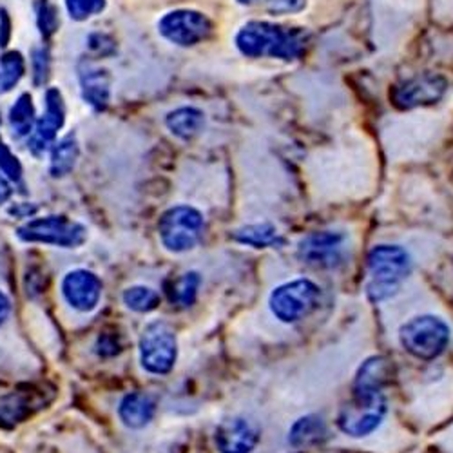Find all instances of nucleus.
Returning <instances> with one entry per match:
<instances>
[{
	"instance_id": "6ab92c4d",
	"label": "nucleus",
	"mask_w": 453,
	"mask_h": 453,
	"mask_svg": "<svg viewBox=\"0 0 453 453\" xmlns=\"http://www.w3.org/2000/svg\"><path fill=\"white\" fill-rule=\"evenodd\" d=\"M200 283H202V280L196 273H187V274H181L176 280H173L167 287L171 303L178 305L181 309L191 307L196 301Z\"/></svg>"
},
{
	"instance_id": "a878e982",
	"label": "nucleus",
	"mask_w": 453,
	"mask_h": 453,
	"mask_svg": "<svg viewBox=\"0 0 453 453\" xmlns=\"http://www.w3.org/2000/svg\"><path fill=\"white\" fill-rule=\"evenodd\" d=\"M36 20H39L41 33L44 36H51L58 27L57 8L53 4H50L48 0H41V3L36 4Z\"/></svg>"
},
{
	"instance_id": "aec40b11",
	"label": "nucleus",
	"mask_w": 453,
	"mask_h": 453,
	"mask_svg": "<svg viewBox=\"0 0 453 453\" xmlns=\"http://www.w3.org/2000/svg\"><path fill=\"white\" fill-rule=\"evenodd\" d=\"M233 238L243 245L254 247V249H265L280 243V236L276 226L271 223H256L247 225L243 229H238Z\"/></svg>"
},
{
	"instance_id": "c756f323",
	"label": "nucleus",
	"mask_w": 453,
	"mask_h": 453,
	"mask_svg": "<svg viewBox=\"0 0 453 453\" xmlns=\"http://www.w3.org/2000/svg\"><path fill=\"white\" fill-rule=\"evenodd\" d=\"M305 4V0H269L267 10L271 13H297Z\"/></svg>"
},
{
	"instance_id": "6e6552de",
	"label": "nucleus",
	"mask_w": 453,
	"mask_h": 453,
	"mask_svg": "<svg viewBox=\"0 0 453 453\" xmlns=\"http://www.w3.org/2000/svg\"><path fill=\"white\" fill-rule=\"evenodd\" d=\"M176 335L164 321L149 323L140 337V363L149 373L165 375L176 363Z\"/></svg>"
},
{
	"instance_id": "f03ea898",
	"label": "nucleus",
	"mask_w": 453,
	"mask_h": 453,
	"mask_svg": "<svg viewBox=\"0 0 453 453\" xmlns=\"http://www.w3.org/2000/svg\"><path fill=\"white\" fill-rule=\"evenodd\" d=\"M236 46L249 58L271 57L290 62L305 53L307 35L299 27L254 20L238 31Z\"/></svg>"
},
{
	"instance_id": "473e14b6",
	"label": "nucleus",
	"mask_w": 453,
	"mask_h": 453,
	"mask_svg": "<svg viewBox=\"0 0 453 453\" xmlns=\"http://www.w3.org/2000/svg\"><path fill=\"white\" fill-rule=\"evenodd\" d=\"M12 196V185L10 178L0 169V203H4Z\"/></svg>"
},
{
	"instance_id": "f704fd0d",
	"label": "nucleus",
	"mask_w": 453,
	"mask_h": 453,
	"mask_svg": "<svg viewBox=\"0 0 453 453\" xmlns=\"http://www.w3.org/2000/svg\"><path fill=\"white\" fill-rule=\"evenodd\" d=\"M238 3L242 4V6H252V4H267L269 0H238Z\"/></svg>"
},
{
	"instance_id": "423d86ee",
	"label": "nucleus",
	"mask_w": 453,
	"mask_h": 453,
	"mask_svg": "<svg viewBox=\"0 0 453 453\" xmlns=\"http://www.w3.org/2000/svg\"><path fill=\"white\" fill-rule=\"evenodd\" d=\"M160 240L171 252H187L196 247L203 233V216L188 205H178L164 212L158 223Z\"/></svg>"
},
{
	"instance_id": "9b49d317",
	"label": "nucleus",
	"mask_w": 453,
	"mask_h": 453,
	"mask_svg": "<svg viewBox=\"0 0 453 453\" xmlns=\"http://www.w3.org/2000/svg\"><path fill=\"white\" fill-rule=\"evenodd\" d=\"M345 234L334 231H321L309 234L299 242L297 256L303 263L316 269H334L343 259Z\"/></svg>"
},
{
	"instance_id": "7ed1b4c3",
	"label": "nucleus",
	"mask_w": 453,
	"mask_h": 453,
	"mask_svg": "<svg viewBox=\"0 0 453 453\" xmlns=\"http://www.w3.org/2000/svg\"><path fill=\"white\" fill-rule=\"evenodd\" d=\"M368 273L366 294L373 303H380L397 294L401 283L411 273V257L403 247L377 245L368 254Z\"/></svg>"
},
{
	"instance_id": "2eb2a0df",
	"label": "nucleus",
	"mask_w": 453,
	"mask_h": 453,
	"mask_svg": "<svg viewBox=\"0 0 453 453\" xmlns=\"http://www.w3.org/2000/svg\"><path fill=\"white\" fill-rule=\"evenodd\" d=\"M157 413V403L155 399L147 395V394H140V392H133L127 394L119 406V418L120 421L133 430H140L143 426H147L150 421H153Z\"/></svg>"
},
{
	"instance_id": "c85d7f7f",
	"label": "nucleus",
	"mask_w": 453,
	"mask_h": 453,
	"mask_svg": "<svg viewBox=\"0 0 453 453\" xmlns=\"http://www.w3.org/2000/svg\"><path fill=\"white\" fill-rule=\"evenodd\" d=\"M0 169H3V173L10 180H15V181L20 180V174H22L20 164L17 162V158L12 155V150L3 142H0Z\"/></svg>"
},
{
	"instance_id": "0eeeda50",
	"label": "nucleus",
	"mask_w": 453,
	"mask_h": 453,
	"mask_svg": "<svg viewBox=\"0 0 453 453\" xmlns=\"http://www.w3.org/2000/svg\"><path fill=\"white\" fill-rule=\"evenodd\" d=\"M86 226L64 216L35 218L22 225L17 236L27 243H44L62 249H74L84 243Z\"/></svg>"
},
{
	"instance_id": "ddd939ff",
	"label": "nucleus",
	"mask_w": 453,
	"mask_h": 453,
	"mask_svg": "<svg viewBox=\"0 0 453 453\" xmlns=\"http://www.w3.org/2000/svg\"><path fill=\"white\" fill-rule=\"evenodd\" d=\"M64 119H65V107H64L62 95L57 89H50L46 93V115L36 122L27 140V147L35 157H41L46 153L50 143L57 136V131L64 126Z\"/></svg>"
},
{
	"instance_id": "5701e85b",
	"label": "nucleus",
	"mask_w": 453,
	"mask_h": 453,
	"mask_svg": "<svg viewBox=\"0 0 453 453\" xmlns=\"http://www.w3.org/2000/svg\"><path fill=\"white\" fill-rule=\"evenodd\" d=\"M122 297H124V303L127 309L140 312V314L153 312L160 305V294L155 288L143 287V285L127 288Z\"/></svg>"
},
{
	"instance_id": "dca6fc26",
	"label": "nucleus",
	"mask_w": 453,
	"mask_h": 453,
	"mask_svg": "<svg viewBox=\"0 0 453 453\" xmlns=\"http://www.w3.org/2000/svg\"><path fill=\"white\" fill-rule=\"evenodd\" d=\"M81 86L84 100L95 109H104L109 104L111 96V82L107 73L91 64L81 67Z\"/></svg>"
},
{
	"instance_id": "20e7f679",
	"label": "nucleus",
	"mask_w": 453,
	"mask_h": 453,
	"mask_svg": "<svg viewBox=\"0 0 453 453\" xmlns=\"http://www.w3.org/2000/svg\"><path fill=\"white\" fill-rule=\"evenodd\" d=\"M399 342L413 357L434 361L449 343V328L435 316H418L401 326Z\"/></svg>"
},
{
	"instance_id": "cd10ccee",
	"label": "nucleus",
	"mask_w": 453,
	"mask_h": 453,
	"mask_svg": "<svg viewBox=\"0 0 453 453\" xmlns=\"http://www.w3.org/2000/svg\"><path fill=\"white\" fill-rule=\"evenodd\" d=\"M31 64H33V82L35 86H44V82L50 77V55L48 51L42 50H35L31 55Z\"/></svg>"
},
{
	"instance_id": "1a4fd4ad",
	"label": "nucleus",
	"mask_w": 453,
	"mask_h": 453,
	"mask_svg": "<svg viewBox=\"0 0 453 453\" xmlns=\"http://www.w3.org/2000/svg\"><path fill=\"white\" fill-rule=\"evenodd\" d=\"M158 29L164 39L180 46L191 48L203 42L212 31L211 20L195 10H176L162 17Z\"/></svg>"
},
{
	"instance_id": "4468645a",
	"label": "nucleus",
	"mask_w": 453,
	"mask_h": 453,
	"mask_svg": "<svg viewBox=\"0 0 453 453\" xmlns=\"http://www.w3.org/2000/svg\"><path fill=\"white\" fill-rule=\"evenodd\" d=\"M219 453H252L259 442V434L247 419H225L214 434Z\"/></svg>"
},
{
	"instance_id": "7c9ffc66",
	"label": "nucleus",
	"mask_w": 453,
	"mask_h": 453,
	"mask_svg": "<svg viewBox=\"0 0 453 453\" xmlns=\"http://www.w3.org/2000/svg\"><path fill=\"white\" fill-rule=\"evenodd\" d=\"M89 48L96 53V55H109L112 50H115V42H112L107 35L102 33H95L89 36Z\"/></svg>"
},
{
	"instance_id": "412c9836",
	"label": "nucleus",
	"mask_w": 453,
	"mask_h": 453,
	"mask_svg": "<svg viewBox=\"0 0 453 453\" xmlns=\"http://www.w3.org/2000/svg\"><path fill=\"white\" fill-rule=\"evenodd\" d=\"M79 160V143L73 136H67L55 143L51 149V174L55 178L65 176L73 171Z\"/></svg>"
},
{
	"instance_id": "9d476101",
	"label": "nucleus",
	"mask_w": 453,
	"mask_h": 453,
	"mask_svg": "<svg viewBox=\"0 0 453 453\" xmlns=\"http://www.w3.org/2000/svg\"><path fill=\"white\" fill-rule=\"evenodd\" d=\"M448 89V82L441 74L423 73L403 84L392 93V102L399 109H415L421 105L437 104Z\"/></svg>"
},
{
	"instance_id": "393cba45",
	"label": "nucleus",
	"mask_w": 453,
	"mask_h": 453,
	"mask_svg": "<svg viewBox=\"0 0 453 453\" xmlns=\"http://www.w3.org/2000/svg\"><path fill=\"white\" fill-rule=\"evenodd\" d=\"M65 8L73 20H88L89 17L102 13L105 0H65Z\"/></svg>"
},
{
	"instance_id": "72a5a7b5",
	"label": "nucleus",
	"mask_w": 453,
	"mask_h": 453,
	"mask_svg": "<svg viewBox=\"0 0 453 453\" xmlns=\"http://www.w3.org/2000/svg\"><path fill=\"white\" fill-rule=\"evenodd\" d=\"M10 312H12V301L3 290H0V325L8 319Z\"/></svg>"
},
{
	"instance_id": "39448f33",
	"label": "nucleus",
	"mask_w": 453,
	"mask_h": 453,
	"mask_svg": "<svg viewBox=\"0 0 453 453\" xmlns=\"http://www.w3.org/2000/svg\"><path fill=\"white\" fill-rule=\"evenodd\" d=\"M319 287L311 280H296L273 290L269 305L281 323H296L319 307Z\"/></svg>"
},
{
	"instance_id": "f8f14e48",
	"label": "nucleus",
	"mask_w": 453,
	"mask_h": 453,
	"mask_svg": "<svg viewBox=\"0 0 453 453\" xmlns=\"http://www.w3.org/2000/svg\"><path fill=\"white\" fill-rule=\"evenodd\" d=\"M102 290L104 285L100 278L86 269L71 271L69 274L64 276L60 285V292L65 299V303L73 311L84 314H89L98 307L102 299Z\"/></svg>"
},
{
	"instance_id": "f257e3e1",
	"label": "nucleus",
	"mask_w": 453,
	"mask_h": 453,
	"mask_svg": "<svg viewBox=\"0 0 453 453\" xmlns=\"http://www.w3.org/2000/svg\"><path fill=\"white\" fill-rule=\"evenodd\" d=\"M392 377V368L385 357L366 359L357 373L352 399L337 415V426L343 434L361 439L381 426L387 415L385 387Z\"/></svg>"
},
{
	"instance_id": "a211bd4d",
	"label": "nucleus",
	"mask_w": 453,
	"mask_h": 453,
	"mask_svg": "<svg viewBox=\"0 0 453 453\" xmlns=\"http://www.w3.org/2000/svg\"><path fill=\"white\" fill-rule=\"evenodd\" d=\"M326 437V426L318 415H305V418L297 419L290 432H288V442L294 448H307L319 444Z\"/></svg>"
},
{
	"instance_id": "f3484780",
	"label": "nucleus",
	"mask_w": 453,
	"mask_h": 453,
	"mask_svg": "<svg viewBox=\"0 0 453 453\" xmlns=\"http://www.w3.org/2000/svg\"><path fill=\"white\" fill-rule=\"evenodd\" d=\"M165 124L174 136L188 142L202 133L205 126V115L196 107H178L169 112Z\"/></svg>"
},
{
	"instance_id": "bb28decb",
	"label": "nucleus",
	"mask_w": 453,
	"mask_h": 453,
	"mask_svg": "<svg viewBox=\"0 0 453 453\" xmlns=\"http://www.w3.org/2000/svg\"><path fill=\"white\" fill-rule=\"evenodd\" d=\"M24 403L20 397H15V395H10V397H4L3 401H0V423L3 425H12V423H17L24 418Z\"/></svg>"
},
{
	"instance_id": "4be33fe9",
	"label": "nucleus",
	"mask_w": 453,
	"mask_h": 453,
	"mask_svg": "<svg viewBox=\"0 0 453 453\" xmlns=\"http://www.w3.org/2000/svg\"><path fill=\"white\" fill-rule=\"evenodd\" d=\"M35 107L29 95H22L10 109V127L15 138H24L33 133Z\"/></svg>"
},
{
	"instance_id": "2f4dec72",
	"label": "nucleus",
	"mask_w": 453,
	"mask_h": 453,
	"mask_svg": "<svg viewBox=\"0 0 453 453\" xmlns=\"http://www.w3.org/2000/svg\"><path fill=\"white\" fill-rule=\"evenodd\" d=\"M12 22H10V17L8 13L3 10L0 12V46H6L8 41H10V35H12Z\"/></svg>"
},
{
	"instance_id": "b1692460",
	"label": "nucleus",
	"mask_w": 453,
	"mask_h": 453,
	"mask_svg": "<svg viewBox=\"0 0 453 453\" xmlns=\"http://www.w3.org/2000/svg\"><path fill=\"white\" fill-rule=\"evenodd\" d=\"M24 77V58L19 51H10L0 58V93L12 91Z\"/></svg>"
}]
</instances>
